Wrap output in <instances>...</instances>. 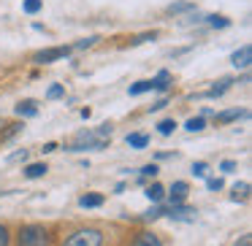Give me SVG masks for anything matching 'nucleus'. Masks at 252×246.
I'll return each instance as SVG.
<instances>
[{
	"instance_id": "obj_1",
	"label": "nucleus",
	"mask_w": 252,
	"mask_h": 246,
	"mask_svg": "<svg viewBox=\"0 0 252 246\" xmlns=\"http://www.w3.org/2000/svg\"><path fill=\"white\" fill-rule=\"evenodd\" d=\"M109 146V141L106 138H100L95 130H82L73 136V141L68 143V152H98V149H106Z\"/></svg>"
},
{
	"instance_id": "obj_2",
	"label": "nucleus",
	"mask_w": 252,
	"mask_h": 246,
	"mask_svg": "<svg viewBox=\"0 0 252 246\" xmlns=\"http://www.w3.org/2000/svg\"><path fill=\"white\" fill-rule=\"evenodd\" d=\"M63 246H103V233L95 227H82L68 235L63 241Z\"/></svg>"
},
{
	"instance_id": "obj_3",
	"label": "nucleus",
	"mask_w": 252,
	"mask_h": 246,
	"mask_svg": "<svg viewBox=\"0 0 252 246\" xmlns=\"http://www.w3.org/2000/svg\"><path fill=\"white\" fill-rule=\"evenodd\" d=\"M19 246H49V233L44 224H25L19 230Z\"/></svg>"
},
{
	"instance_id": "obj_4",
	"label": "nucleus",
	"mask_w": 252,
	"mask_h": 246,
	"mask_svg": "<svg viewBox=\"0 0 252 246\" xmlns=\"http://www.w3.org/2000/svg\"><path fill=\"white\" fill-rule=\"evenodd\" d=\"M71 52H73V46H52V49L35 52L33 62L35 65H49V62H57V60H63V57H68Z\"/></svg>"
},
{
	"instance_id": "obj_5",
	"label": "nucleus",
	"mask_w": 252,
	"mask_h": 246,
	"mask_svg": "<svg viewBox=\"0 0 252 246\" xmlns=\"http://www.w3.org/2000/svg\"><path fill=\"white\" fill-rule=\"evenodd\" d=\"M165 214H168V217L174 219V222H187V224L198 219V211H195L192 206H171Z\"/></svg>"
},
{
	"instance_id": "obj_6",
	"label": "nucleus",
	"mask_w": 252,
	"mask_h": 246,
	"mask_svg": "<svg viewBox=\"0 0 252 246\" xmlns=\"http://www.w3.org/2000/svg\"><path fill=\"white\" fill-rule=\"evenodd\" d=\"M230 62H233L236 68H241V71H244V68H250V62H252V46L244 44L241 49H236L233 55H230Z\"/></svg>"
},
{
	"instance_id": "obj_7",
	"label": "nucleus",
	"mask_w": 252,
	"mask_h": 246,
	"mask_svg": "<svg viewBox=\"0 0 252 246\" xmlns=\"http://www.w3.org/2000/svg\"><path fill=\"white\" fill-rule=\"evenodd\" d=\"M244 116H250V111H247V109H228V111H220V114H214V119H217L220 125H228V122L244 119Z\"/></svg>"
},
{
	"instance_id": "obj_8",
	"label": "nucleus",
	"mask_w": 252,
	"mask_h": 246,
	"mask_svg": "<svg viewBox=\"0 0 252 246\" xmlns=\"http://www.w3.org/2000/svg\"><path fill=\"white\" fill-rule=\"evenodd\" d=\"M187 181H174V187H171V206H182L187 197Z\"/></svg>"
},
{
	"instance_id": "obj_9",
	"label": "nucleus",
	"mask_w": 252,
	"mask_h": 246,
	"mask_svg": "<svg viewBox=\"0 0 252 246\" xmlns=\"http://www.w3.org/2000/svg\"><path fill=\"white\" fill-rule=\"evenodd\" d=\"M230 84H233V79H222V82H217L209 92H203V95H198V98H220V95H225L230 89Z\"/></svg>"
},
{
	"instance_id": "obj_10",
	"label": "nucleus",
	"mask_w": 252,
	"mask_h": 246,
	"mask_svg": "<svg viewBox=\"0 0 252 246\" xmlns=\"http://www.w3.org/2000/svg\"><path fill=\"white\" fill-rule=\"evenodd\" d=\"M149 82H152V89H158V92H165V89H168V84H171V73H168V71H160L158 76L149 79Z\"/></svg>"
},
{
	"instance_id": "obj_11",
	"label": "nucleus",
	"mask_w": 252,
	"mask_h": 246,
	"mask_svg": "<svg viewBox=\"0 0 252 246\" xmlns=\"http://www.w3.org/2000/svg\"><path fill=\"white\" fill-rule=\"evenodd\" d=\"M125 141H127L130 149H147L149 146V136H144V133H130Z\"/></svg>"
},
{
	"instance_id": "obj_12",
	"label": "nucleus",
	"mask_w": 252,
	"mask_h": 246,
	"mask_svg": "<svg viewBox=\"0 0 252 246\" xmlns=\"http://www.w3.org/2000/svg\"><path fill=\"white\" fill-rule=\"evenodd\" d=\"M46 163H33V165H28V168H25V176H28V179H44L46 176Z\"/></svg>"
},
{
	"instance_id": "obj_13",
	"label": "nucleus",
	"mask_w": 252,
	"mask_h": 246,
	"mask_svg": "<svg viewBox=\"0 0 252 246\" xmlns=\"http://www.w3.org/2000/svg\"><path fill=\"white\" fill-rule=\"evenodd\" d=\"M130 246H163V241H160L158 235H152V233H141Z\"/></svg>"
},
{
	"instance_id": "obj_14",
	"label": "nucleus",
	"mask_w": 252,
	"mask_h": 246,
	"mask_svg": "<svg viewBox=\"0 0 252 246\" xmlns=\"http://www.w3.org/2000/svg\"><path fill=\"white\" fill-rule=\"evenodd\" d=\"M79 206L82 208H100L103 206V195H82L79 197Z\"/></svg>"
},
{
	"instance_id": "obj_15",
	"label": "nucleus",
	"mask_w": 252,
	"mask_h": 246,
	"mask_svg": "<svg viewBox=\"0 0 252 246\" xmlns=\"http://www.w3.org/2000/svg\"><path fill=\"white\" fill-rule=\"evenodd\" d=\"M14 111H17V116H35L38 114V106H35L33 100H25V103H19Z\"/></svg>"
},
{
	"instance_id": "obj_16",
	"label": "nucleus",
	"mask_w": 252,
	"mask_h": 246,
	"mask_svg": "<svg viewBox=\"0 0 252 246\" xmlns=\"http://www.w3.org/2000/svg\"><path fill=\"white\" fill-rule=\"evenodd\" d=\"M144 195H147V197H149V200H152V203H160V200H163V197H165V190H163V184H149Z\"/></svg>"
},
{
	"instance_id": "obj_17",
	"label": "nucleus",
	"mask_w": 252,
	"mask_h": 246,
	"mask_svg": "<svg viewBox=\"0 0 252 246\" xmlns=\"http://www.w3.org/2000/svg\"><path fill=\"white\" fill-rule=\"evenodd\" d=\"M203 127H206V119H201V116H192V119L185 122V130L187 133H201Z\"/></svg>"
},
{
	"instance_id": "obj_18",
	"label": "nucleus",
	"mask_w": 252,
	"mask_h": 246,
	"mask_svg": "<svg viewBox=\"0 0 252 246\" xmlns=\"http://www.w3.org/2000/svg\"><path fill=\"white\" fill-rule=\"evenodd\" d=\"M233 200H247V197H250V184H247V181H241V184H233Z\"/></svg>"
},
{
	"instance_id": "obj_19",
	"label": "nucleus",
	"mask_w": 252,
	"mask_h": 246,
	"mask_svg": "<svg viewBox=\"0 0 252 246\" xmlns=\"http://www.w3.org/2000/svg\"><path fill=\"white\" fill-rule=\"evenodd\" d=\"M206 22H209V27H220V30L230 27V19L228 17H206Z\"/></svg>"
},
{
	"instance_id": "obj_20",
	"label": "nucleus",
	"mask_w": 252,
	"mask_h": 246,
	"mask_svg": "<svg viewBox=\"0 0 252 246\" xmlns=\"http://www.w3.org/2000/svg\"><path fill=\"white\" fill-rule=\"evenodd\" d=\"M41 8H44V3H41V0H25V3H22V11L25 14H38Z\"/></svg>"
},
{
	"instance_id": "obj_21",
	"label": "nucleus",
	"mask_w": 252,
	"mask_h": 246,
	"mask_svg": "<svg viewBox=\"0 0 252 246\" xmlns=\"http://www.w3.org/2000/svg\"><path fill=\"white\" fill-rule=\"evenodd\" d=\"M195 3H171L168 6V14H185V11H192Z\"/></svg>"
},
{
	"instance_id": "obj_22",
	"label": "nucleus",
	"mask_w": 252,
	"mask_h": 246,
	"mask_svg": "<svg viewBox=\"0 0 252 246\" xmlns=\"http://www.w3.org/2000/svg\"><path fill=\"white\" fill-rule=\"evenodd\" d=\"M149 89H152V82H136L127 92L130 95H144V92H149Z\"/></svg>"
},
{
	"instance_id": "obj_23",
	"label": "nucleus",
	"mask_w": 252,
	"mask_h": 246,
	"mask_svg": "<svg viewBox=\"0 0 252 246\" xmlns=\"http://www.w3.org/2000/svg\"><path fill=\"white\" fill-rule=\"evenodd\" d=\"M63 95H65V87H63V84H52V87L46 89V98L49 100H57V98H63Z\"/></svg>"
},
{
	"instance_id": "obj_24",
	"label": "nucleus",
	"mask_w": 252,
	"mask_h": 246,
	"mask_svg": "<svg viewBox=\"0 0 252 246\" xmlns=\"http://www.w3.org/2000/svg\"><path fill=\"white\" fill-rule=\"evenodd\" d=\"M158 130H160V136H171V133L176 130V122H174V119H163V122L158 125Z\"/></svg>"
},
{
	"instance_id": "obj_25",
	"label": "nucleus",
	"mask_w": 252,
	"mask_h": 246,
	"mask_svg": "<svg viewBox=\"0 0 252 246\" xmlns=\"http://www.w3.org/2000/svg\"><path fill=\"white\" fill-rule=\"evenodd\" d=\"M165 214V208H160V206H155V208H149L147 214H141V219L144 222H152V219H158V217H163Z\"/></svg>"
},
{
	"instance_id": "obj_26",
	"label": "nucleus",
	"mask_w": 252,
	"mask_h": 246,
	"mask_svg": "<svg viewBox=\"0 0 252 246\" xmlns=\"http://www.w3.org/2000/svg\"><path fill=\"white\" fill-rule=\"evenodd\" d=\"M98 35H90V38H84V41H79V44L76 46H73V49H90V46H95V44H98Z\"/></svg>"
},
{
	"instance_id": "obj_27",
	"label": "nucleus",
	"mask_w": 252,
	"mask_h": 246,
	"mask_svg": "<svg viewBox=\"0 0 252 246\" xmlns=\"http://www.w3.org/2000/svg\"><path fill=\"white\" fill-rule=\"evenodd\" d=\"M158 173H160V168H158L155 163H149V165H144V168H141V176H144V179H149V176H158Z\"/></svg>"
},
{
	"instance_id": "obj_28",
	"label": "nucleus",
	"mask_w": 252,
	"mask_h": 246,
	"mask_svg": "<svg viewBox=\"0 0 252 246\" xmlns=\"http://www.w3.org/2000/svg\"><path fill=\"white\" fill-rule=\"evenodd\" d=\"M155 38H158V33H144V35H138V38H133L130 44L138 46V44H144V41H155Z\"/></svg>"
},
{
	"instance_id": "obj_29",
	"label": "nucleus",
	"mask_w": 252,
	"mask_h": 246,
	"mask_svg": "<svg viewBox=\"0 0 252 246\" xmlns=\"http://www.w3.org/2000/svg\"><path fill=\"white\" fill-rule=\"evenodd\" d=\"M19 160H28V149H19V152L8 154V163H19Z\"/></svg>"
},
{
	"instance_id": "obj_30",
	"label": "nucleus",
	"mask_w": 252,
	"mask_h": 246,
	"mask_svg": "<svg viewBox=\"0 0 252 246\" xmlns=\"http://www.w3.org/2000/svg\"><path fill=\"white\" fill-rule=\"evenodd\" d=\"M220 170H222V173H233L236 163H233V160H222V163H220Z\"/></svg>"
},
{
	"instance_id": "obj_31",
	"label": "nucleus",
	"mask_w": 252,
	"mask_h": 246,
	"mask_svg": "<svg viewBox=\"0 0 252 246\" xmlns=\"http://www.w3.org/2000/svg\"><path fill=\"white\" fill-rule=\"evenodd\" d=\"M192 173H195L198 179H203V176H206V163H192Z\"/></svg>"
},
{
	"instance_id": "obj_32",
	"label": "nucleus",
	"mask_w": 252,
	"mask_h": 246,
	"mask_svg": "<svg viewBox=\"0 0 252 246\" xmlns=\"http://www.w3.org/2000/svg\"><path fill=\"white\" fill-rule=\"evenodd\" d=\"M165 106H168V98H160V100H155V103L149 106V114H152V111H160V109H165Z\"/></svg>"
},
{
	"instance_id": "obj_33",
	"label": "nucleus",
	"mask_w": 252,
	"mask_h": 246,
	"mask_svg": "<svg viewBox=\"0 0 252 246\" xmlns=\"http://www.w3.org/2000/svg\"><path fill=\"white\" fill-rule=\"evenodd\" d=\"M206 187H209V190H214V192L222 190V179H209V181H206Z\"/></svg>"
},
{
	"instance_id": "obj_34",
	"label": "nucleus",
	"mask_w": 252,
	"mask_h": 246,
	"mask_svg": "<svg viewBox=\"0 0 252 246\" xmlns=\"http://www.w3.org/2000/svg\"><path fill=\"white\" fill-rule=\"evenodd\" d=\"M0 246H8V230L0 224Z\"/></svg>"
},
{
	"instance_id": "obj_35",
	"label": "nucleus",
	"mask_w": 252,
	"mask_h": 246,
	"mask_svg": "<svg viewBox=\"0 0 252 246\" xmlns=\"http://www.w3.org/2000/svg\"><path fill=\"white\" fill-rule=\"evenodd\" d=\"M55 149H57V143H44V149H41V152L49 154V152H55Z\"/></svg>"
},
{
	"instance_id": "obj_36",
	"label": "nucleus",
	"mask_w": 252,
	"mask_h": 246,
	"mask_svg": "<svg viewBox=\"0 0 252 246\" xmlns=\"http://www.w3.org/2000/svg\"><path fill=\"white\" fill-rule=\"evenodd\" d=\"M236 246H250V233H247L241 241H236Z\"/></svg>"
}]
</instances>
